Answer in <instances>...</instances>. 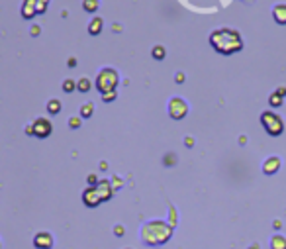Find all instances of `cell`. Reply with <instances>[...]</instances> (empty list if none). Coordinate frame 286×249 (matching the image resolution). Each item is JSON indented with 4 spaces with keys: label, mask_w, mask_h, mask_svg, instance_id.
<instances>
[{
    "label": "cell",
    "mask_w": 286,
    "mask_h": 249,
    "mask_svg": "<svg viewBox=\"0 0 286 249\" xmlns=\"http://www.w3.org/2000/svg\"><path fill=\"white\" fill-rule=\"evenodd\" d=\"M273 18L277 24L286 26V2H279L273 6Z\"/></svg>",
    "instance_id": "10"
},
{
    "label": "cell",
    "mask_w": 286,
    "mask_h": 249,
    "mask_svg": "<svg viewBox=\"0 0 286 249\" xmlns=\"http://www.w3.org/2000/svg\"><path fill=\"white\" fill-rule=\"evenodd\" d=\"M277 92H279V94H283V96H286V88H285V86H281V88H277Z\"/></svg>",
    "instance_id": "28"
},
{
    "label": "cell",
    "mask_w": 286,
    "mask_h": 249,
    "mask_svg": "<svg viewBox=\"0 0 286 249\" xmlns=\"http://www.w3.org/2000/svg\"><path fill=\"white\" fill-rule=\"evenodd\" d=\"M281 165H283V161L279 157H267L263 161V173L265 175H275V173H279Z\"/></svg>",
    "instance_id": "8"
},
{
    "label": "cell",
    "mask_w": 286,
    "mask_h": 249,
    "mask_svg": "<svg viewBox=\"0 0 286 249\" xmlns=\"http://www.w3.org/2000/svg\"><path fill=\"white\" fill-rule=\"evenodd\" d=\"M96 193L100 194V200H102V202L110 200V196H112V187H110V181H100V183L96 185Z\"/></svg>",
    "instance_id": "11"
},
{
    "label": "cell",
    "mask_w": 286,
    "mask_h": 249,
    "mask_svg": "<svg viewBox=\"0 0 286 249\" xmlns=\"http://www.w3.org/2000/svg\"><path fill=\"white\" fill-rule=\"evenodd\" d=\"M124 234V228L122 226H116V236H122Z\"/></svg>",
    "instance_id": "26"
},
{
    "label": "cell",
    "mask_w": 286,
    "mask_h": 249,
    "mask_svg": "<svg viewBox=\"0 0 286 249\" xmlns=\"http://www.w3.org/2000/svg\"><path fill=\"white\" fill-rule=\"evenodd\" d=\"M188 114V104L186 100H182L180 96H174L169 100V116L172 120H182Z\"/></svg>",
    "instance_id": "5"
},
{
    "label": "cell",
    "mask_w": 286,
    "mask_h": 249,
    "mask_svg": "<svg viewBox=\"0 0 286 249\" xmlns=\"http://www.w3.org/2000/svg\"><path fill=\"white\" fill-rule=\"evenodd\" d=\"M33 248L35 249H51L53 248V236L49 232H39L33 236Z\"/></svg>",
    "instance_id": "6"
},
{
    "label": "cell",
    "mask_w": 286,
    "mask_h": 249,
    "mask_svg": "<svg viewBox=\"0 0 286 249\" xmlns=\"http://www.w3.org/2000/svg\"><path fill=\"white\" fill-rule=\"evenodd\" d=\"M45 108H47V112L49 114H59L61 112V102L57 100V98H51V100H47V104H45Z\"/></svg>",
    "instance_id": "13"
},
{
    "label": "cell",
    "mask_w": 286,
    "mask_h": 249,
    "mask_svg": "<svg viewBox=\"0 0 286 249\" xmlns=\"http://www.w3.org/2000/svg\"><path fill=\"white\" fill-rule=\"evenodd\" d=\"M98 6H100L98 0H83V10L88 12V14H94L98 10Z\"/></svg>",
    "instance_id": "14"
},
{
    "label": "cell",
    "mask_w": 286,
    "mask_h": 249,
    "mask_svg": "<svg viewBox=\"0 0 286 249\" xmlns=\"http://www.w3.org/2000/svg\"><path fill=\"white\" fill-rule=\"evenodd\" d=\"M182 81H184V75H182V73H178V75H176V83H182Z\"/></svg>",
    "instance_id": "27"
},
{
    "label": "cell",
    "mask_w": 286,
    "mask_h": 249,
    "mask_svg": "<svg viewBox=\"0 0 286 249\" xmlns=\"http://www.w3.org/2000/svg\"><path fill=\"white\" fill-rule=\"evenodd\" d=\"M261 126H263L265 132H267L269 136H273V138H277V136H281V134L285 132V120H283L277 112H273V110L261 114Z\"/></svg>",
    "instance_id": "3"
},
{
    "label": "cell",
    "mask_w": 286,
    "mask_h": 249,
    "mask_svg": "<svg viewBox=\"0 0 286 249\" xmlns=\"http://www.w3.org/2000/svg\"><path fill=\"white\" fill-rule=\"evenodd\" d=\"M271 248L273 249H286V238L285 236H281V234L273 236V240H271Z\"/></svg>",
    "instance_id": "15"
},
{
    "label": "cell",
    "mask_w": 286,
    "mask_h": 249,
    "mask_svg": "<svg viewBox=\"0 0 286 249\" xmlns=\"http://www.w3.org/2000/svg\"><path fill=\"white\" fill-rule=\"evenodd\" d=\"M120 83V77H118V71L112 69V67H102L98 71V77L94 81V86L98 88L100 94H108V92H116V86Z\"/></svg>",
    "instance_id": "2"
},
{
    "label": "cell",
    "mask_w": 286,
    "mask_h": 249,
    "mask_svg": "<svg viewBox=\"0 0 286 249\" xmlns=\"http://www.w3.org/2000/svg\"><path fill=\"white\" fill-rule=\"evenodd\" d=\"M77 88V81H73V79H65L63 81V90L65 92H73Z\"/></svg>",
    "instance_id": "20"
},
{
    "label": "cell",
    "mask_w": 286,
    "mask_h": 249,
    "mask_svg": "<svg viewBox=\"0 0 286 249\" xmlns=\"http://www.w3.org/2000/svg\"><path fill=\"white\" fill-rule=\"evenodd\" d=\"M102 100H104V102H112V100H116V92H108V94H102Z\"/></svg>",
    "instance_id": "23"
},
{
    "label": "cell",
    "mask_w": 286,
    "mask_h": 249,
    "mask_svg": "<svg viewBox=\"0 0 286 249\" xmlns=\"http://www.w3.org/2000/svg\"><path fill=\"white\" fill-rule=\"evenodd\" d=\"M210 45L222 55H233L243 49V39L233 28H218L210 33Z\"/></svg>",
    "instance_id": "1"
},
{
    "label": "cell",
    "mask_w": 286,
    "mask_h": 249,
    "mask_svg": "<svg viewBox=\"0 0 286 249\" xmlns=\"http://www.w3.org/2000/svg\"><path fill=\"white\" fill-rule=\"evenodd\" d=\"M37 14V0H24L22 2V18L31 20Z\"/></svg>",
    "instance_id": "9"
},
{
    "label": "cell",
    "mask_w": 286,
    "mask_h": 249,
    "mask_svg": "<svg viewBox=\"0 0 286 249\" xmlns=\"http://www.w3.org/2000/svg\"><path fill=\"white\" fill-rule=\"evenodd\" d=\"M77 88H79L81 92H88V90L92 88V81H90V79H86V77H83V79H79V81H77Z\"/></svg>",
    "instance_id": "16"
},
{
    "label": "cell",
    "mask_w": 286,
    "mask_h": 249,
    "mask_svg": "<svg viewBox=\"0 0 286 249\" xmlns=\"http://www.w3.org/2000/svg\"><path fill=\"white\" fill-rule=\"evenodd\" d=\"M165 47L163 45H155L153 49H151V55H153V59H157V61H163L165 59Z\"/></svg>",
    "instance_id": "18"
},
{
    "label": "cell",
    "mask_w": 286,
    "mask_h": 249,
    "mask_svg": "<svg viewBox=\"0 0 286 249\" xmlns=\"http://www.w3.org/2000/svg\"><path fill=\"white\" fill-rule=\"evenodd\" d=\"M51 132H53V126H51V122H49L47 118H37L31 126L26 128V134H29V136H33V138H37V139L49 138Z\"/></svg>",
    "instance_id": "4"
},
{
    "label": "cell",
    "mask_w": 286,
    "mask_h": 249,
    "mask_svg": "<svg viewBox=\"0 0 286 249\" xmlns=\"http://www.w3.org/2000/svg\"><path fill=\"white\" fill-rule=\"evenodd\" d=\"M75 65H77V61H75V57H71L69 59V67H75Z\"/></svg>",
    "instance_id": "29"
},
{
    "label": "cell",
    "mask_w": 286,
    "mask_h": 249,
    "mask_svg": "<svg viewBox=\"0 0 286 249\" xmlns=\"http://www.w3.org/2000/svg\"><path fill=\"white\" fill-rule=\"evenodd\" d=\"M94 114V104L92 102H85L81 108V118H90Z\"/></svg>",
    "instance_id": "17"
},
{
    "label": "cell",
    "mask_w": 286,
    "mask_h": 249,
    "mask_svg": "<svg viewBox=\"0 0 286 249\" xmlns=\"http://www.w3.org/2000/svg\"><path fill=\"white\" fill-rule=\"evenodd\" d=\"M86 181H88V185H90V187H96V185H98L96 175H88V177H86Z\"/></svg>",
    "instance_id": "24"
},
{
    "label": "cell",
    "mask_w": 286,
    "mask_h": 249,
    "mask_svg": "<svg viewBox=\"0 0 286 249\" xmlns=\"http://www.w3.org/2000/svg\"><path fill=\"white\" fill-rule=\"evenodd\" d=\"M69 126H71L73 130L81 128V116H73V118H69Z\"/></svg>",
    "instance_id": "21"
},
{
    "label": "cell",
    "mask_w": 286,
    "mask_h": 249,
    "mask_svg": "<svg viewBox=\"0 0 286 249\" xmlns=\"http://www.w3.org/2000/svg\"><path fill=\"white\" fill-rule=\"evenodd\" d=\"M83 200H85V204L88 206V208H94V206H98L102 200H100V194L96 193V187H88L85 193H83Z\"/></svg>",
    "instance_id": "7"
},
{
    "label": "cell",
    "mask_w": 286,
    "mask_h": 249,
    "mask_svg": "<svg viewBox=\"0 0 286 249\" xmlns=\"http://www.w3.org/2000/svg\"><path fill=\"white\" fill-rule=\"evenodd\" d=\"M283 94H279V92H273L271 96H269V104L273 106V108H279V106H283Z\"/></svg>",
    "instance_id": "19"
},
{
    "label": "cell",
    "mask_w": 286,
    "mask_h": 249,
    "mask_svg": "<svg viewBox=\"0 0 286 249\" xmlns=\"http://www.w3.org/2000/svg\"><path fill=\"white\" fill-rule=\"evenodd\" d=\"M49 6V0H37V14H43Z\"/></svg>",
    "instance_id": "22"
},
{
    "label": "cell",
    "mask_w": 286,
    "mask_h": 249,
    "mask_svg": "<svg viewBox=\"0 0 286 249\" xmlns=\"http://www.w3.org/2000/svg\"><path fill=\"white\" fill-rule=\"evenodd\" d=\"M174 161H176V159H174V155H172V157H171V155H167V157H165V163H167V165H169V163H174Z\"/></svg>",
    "instance_id": "25"
},
{
    "label": "cell",
    "mask_w": 286,
    "mask_h": 249,
    "mask_svg": "<svg viewBox=\"0 0 286 249\" xmlns=\"http://www.w3.org/2000/svg\"><path fill=\"white\" fill-rule=\"evenodd\" d=\"M102 26H104V20H102L100 16H94V18L90 20V24H88V33H90V35H98V33L102 31Z\"/></svg>",
    "instance_id": "12"
}]
</instances>
